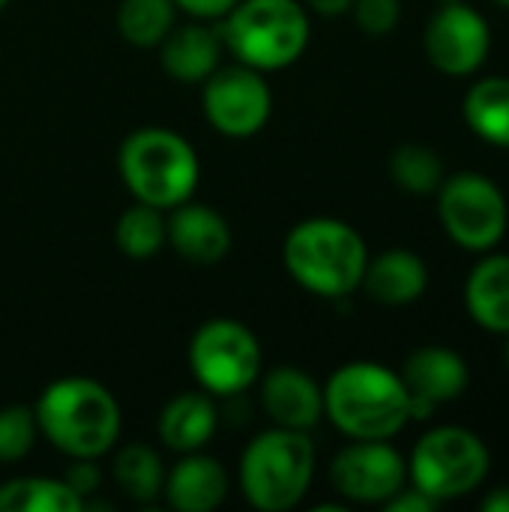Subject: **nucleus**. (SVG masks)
I'll return each instance as SVG.
<instances>
[{
	"instance_id": "4",
	"label": "nucleus",
	"mask_w": 509,
	"mask_h": 512,
	"mask_svg": "<svg viewBox=\"0 0 509 512\" xmlns=\"http://www.w3.org/2000/svg\"><path fill=\"white\" fill-rule=\"evenodd\" d=\"M117 171L135 201L159 210H174L189 201L201 180L195 147L165 126H141L129 132L117 153Z\"/></svg>"
},
{
	"instance_id": "23",
	"label": "nucleus",
	"mask_w": 509,
	"mask_h": 512,
	"mask_svg": "<svg viewBox=\"0 0 509 512\" xmlns=\"http://www.w3.org/2000/svg\"><path fill=\"white\" fill-rule=\"evenodd\" d=\"M111 477L117 483V489L135 501V504H150L156 498H162V486H165V465L159 459V453L147 444H126L114 453L111 462Z\"/></svg>"
},
{
	"instance_id": "25",
	"label": "nucleus",
	"mask_w": 509,
	"mask_h": 512,
	"mask_svg": "<svg viewBox=\"0 0 509 512\" xmlns=\"http://www.w3.org/2000/svg\"><path fill=\"white\" fill-rule=\"evenodd\" d=\"M174 0H120L117 33L135 48H159L174 27Z\"/></svg>"
},
{
	"instance_id": "24",
	"label": "nucleus",
	"mask_w": 509,
	"mask_h": 512,
	"mask_svg": "<svg viewBox=\"0 0 509 512\" xmlns=\"http://www.w3.org/2000/svg\"><path fill=\"white\" fill-rule=\"evenodd\" d=\"M114 243L132 261L156 258L165 249V243H168L165 210L135 201L132 207H126L120 213V219L114 225Z\"/></svg>"
},
{
	"instance_id": "36",
	"label": "nucleus",
	"mask_w": 509,
	"mask_h": 512,
	"mask_svg": "<svg viewBox=\"0 0 509 512\" xmlns=\"http://www.w3.org/2000/svg\"><path fill=\"white\" fill-rule=\"evenodd\" d=\"M435 3H459V0H435Z\"/></svg>"
},
{
	"instance_id": "32",
	"label": "nucleus",
	"mask_w": 509,
	"mask_h": 512,
	"mask_svg": "<svg viewBox=\"0 0 509 512\" xmlns=\"http://www.w3.org/2000/svg\"><path fill=\"white\" fill-rule=\"evenodd\" d=\"M351 3L354 0H303V6L321 18H339V15H348L351 12Z\"/></svg>"
},
{
	"instance_id": "21",
	"label": "nucleus",
	"mask_w": 509,
	"mask_h": 512,
	"mask_svg": "<svg viewBox=\"0 0 509 512\" xmlns=\"http://www.w3.org/2000/svg\"><path fill=\"white\" fill-rule=\"evenodd\" d=\"M462 117L480 141L509 150V75L474 81L465 90Z\"/></svg>"
},
{
	"instance_id": "5",
	"label": "nucleus",
	"mask_w": 509,
	"mask_h": 512,
	"mask_svg": "<svg viewBox=\"0 0 509 512\" xmlns=\"http://www.w3.org/2000/svg\"><path fill=\"white\" fill-rule=\"evenodd\" d=\"M219 21L225 51L258 72L294 66L312 39V21L303 0H240Z\"/></svg>"
},
{
	"instance_id": "3",
	"label": "nucleus",
	"mask_w": 509,
	"mask_h": 512,
	"mask_svg": "<svg viewBox=\"0 0 509 512\" xmlns=\"http://www.w3.org/2000/svg\"><path fill=\"white\" fill-rule=\"evenodd\" d=\"M282 264L303 291L342 300L363 285L369 246L345 219L312 216L288 231L282 243Z\"/></svg>"
},
{
	"instance_id": "15",
	"label": "nucleus",
	"mask_w": 509,
	"mask_h": 512,
	"mask_svg": "<svg viewBox=\"0 0 509 512\" xmlns=\"http://www.w3.org/2000/svg\"><path fill=\"white\" fill-rule=\"evenodd\" d=\"M228 474L219 459L195 450L183 453L180 462L165 471L162 498L177 512H213L228 498Z\"/></svg>"
},
{
	"instance_id": "35",
	"label": "nucleus",
	"mask_w": 509,
	"mask_h": 512,
	"mask_svg": "<svg viewBox=\"0 0 509 512\" xmlns=\"http://www.w3.org/2000/svg\"><path fill=\"white\" fill-rule=\"evenodd\" d=\"M492 3H495L498 9H504V12H509V0H492Z\"/></svg>"
},
{
	"instance_id": "34",
	"label": "nucleus",
	"mask_w": 509,
	"mask_h": 512,
	"mask_svg": "<svg viewBox=\"0 0 509 512\" xmlns=\"http://www.w3.org/2000/svg\"><path fill=\"white\" fill-rule=\"evenodd\" d=\"M504 363H507V369H509V333L504 336Z\"/></svg>"
},
{
	"instance_id": "14",
	"label": "nucleus",
	"mask_w": 509,
	"mask_h": 512,
	"mask_svg": "<svg viewBox=\"0 0 509 512\" xmlns=\"http://www.w3.org/2000/svg\"><path fill=\"white\" fill-rule=\"evenodd\" d=\"M168 243L180 258L207 267L219 264L231 252V228L219 210L189 198L171 210Z\"/></svg>"
},
{
	"instance_id": "26",
	"label": "nucleus",
	"mask_w": 509,
	"mask_h": 512,
	"mask_svg": "<svg viewBox=\"0 0 509 512\" xmlns=\"http://www.w3.org/2000/svg\"><path fill=\"white\" fill-rule=\"evenodd\" d=\"M390 177L399 189L411 195H435L444 183V159L429 144H399L390 153Z\"/></svg>"
},
{
	"instance_id": "16",
	"label": "nucleus",
	"mask_w": 509,
	"mask_h": 512,
	"mask_svg": "<svg viewBox=\"0 0 509 512\" xmlns=\"http://www.w3.org/2000/svg\"><path fill=\"white\" fill-rule=\"evenodd\" d=\"M222 36L195 18V24L171 27V33L159 42L162 72L180 84H204L222 63Z\"/></svg>"
},
{
	"instance_id": "22",
	"label": "nucleus",
	"mask_w": 509,
	"mask_h": 512,
	"mask_svg": "<svg viewBox=\"0 0 509 512\" xmlns=\"http://www.w3.org/2000/svg\"><path fill=\"white\" fill-rule=\"evenodd\" d=\"M0 512H84V498L63 477H12L0 483Z\"/></svg>"
},
{
	"instance_id": "31",
	"label": "nucleus",
	"mask_w": 509,
	"mask_h": 512,
	"mask_svg": "<svg viewBox=\"0 0 509 512\" xmlns=\"http://www.w3.org/2000/svg\"><path fill=\"white\" fill-rule=\"evenodd\" d=\"M441 507L438 501H432L429 495H423L420 489H414L411 483L402 489V492H396L387 504H384V510L387 512H435Z\"/></svg>"
},
{
	"instance_id": "29",
	"label": "nucleus",
	"mask_w": 509,
	"mask_h": 512,
	"mask_svg": "<svg viewBox=\"0 0 509 512\" xmlns=\"http://www.w3.org/2000/svg\"><path fill=\"white\" fill-rule=\"evenodd\" d=\"M84 501L99 489V483H102V474H99V468H96V459H75V465L69 468V474L63 477Z\"/></svg>"
},
{
	"instance_id": "2",
	"label": "nucleus",
	"mask_w": 509,
	"mask_h": 512,
	"mask_svg": "<svg viewBox=\"0 0 509 512\" xmlns=\"http://www.w3.org/2000/svg\"><path fill=\"white\" fill-rule=\"evenodd\" d=\"M33 411L39 435L72 462L99 459L120 441V405L114 393L93 378L69 375L51 381L39 393Z\"/></svg>"
},
{
	"instance_id": "33",
	"label": "nucleus",
	"mask_w": 509,
	"mask_h": 512,
	"mask_svg": "<svg viewBox=\"0 0 509 512\" xmlns=\"http://www.w3.org/2000/svg\"><path fill=\"white\" fill-rule=\"evenodd\" d=\"M483 512H509V486H492L486 489L483 501H480Z\"/></svg>"
},
{
	"instance_id": "13",
	"label": "nucleus",
	"mask_w": 509,
	"mask_h": 512,
	"mask_svg": "<svg viewBox=\"0 0 509 512\" xmlns=\"http://www.w3.org/2000/svg\"><path fill=\"white\" fill-rule=\"evenodd\" d=\"M261 405L273 426L309 432L324 420V387L300 366H276L261 378Z\"/></svg>"
},
{
	"instance_id": "11",
	"label": "nucleus",
	"mask_w": 509,
	"mask_h": 512,
	"mask_svg": "<svg viewBox=\"0 0 509 512\" xmlns=\"http://www.w3.org/2000/svg\"><path fill=\"white\" fill-rule=\"evenodd\" d=\"M330 486L342 504L384 507L408 486V459L390 441H351L330 462Z\"/></svg>"
},
{
	"instance_id": "27",
	"label": "nucleus",
	"mask_w": 509,
	"mask_h": 512,
	"mask_svg": "<svg viewBox=\"0 0 509 512\" xmlns=\"http://www.w3.org/2000/svg\"><path fill=\"white\" fill-rule=\"evenodd\" d=\"M39 438L36 411L27 405L0 408V465H12L30 456Z\"/></svg>"
},
{
	"instance_id": "9",
	"label": "nucleus",
	"mask_w": 509,
	"mask_h": 512,
	"mask_svg": "<svg viewBox=\"0 0 509 512\" xmlns=\"http://www.w3.org/2000/svg\"><path fill=\"white\" fill-rule=\"evenodd\" d=\"M189 369L210 396H237L249 390L264 369L255 333L234 318L204 321L189 342Z\"/></svg>"
},
{
	"instance_id": "20",
	"label": "nucleus",
	"mask_w": 509,
	"mask_h": 512,
	"mask_svg": "<svg viewBox=\"0 0 509 512\" xmlns=\"http://www.w3.org/2000/svg\"><path fill=\"white\" fill-rule=\"evenodd\" d=\"M465 309L471 321L495 336L509 333V255L486 252L465 279Z\"/></svg>"
},
{
	"instance_id": "10",
	"label": "nucleus",
	"mask_w": 509,
	"mask_h": 512,
	"mask_svg": "<svg viewBox=\"0 0 509 512\" xmlns=\"http://www.w3.org/2000/svg\"><path fill=\"white\" fill-rule=\"evenodd\" d=\"M201 87L204 117L225 138H252L273 114V90L252 66H219Z\"/></svg>"
},
{
	"instance_id": "30",
	"label": "nucleus",
	"mask_w": 509,
	"mask_h": 512,
	"mask_svg": "<svg viewBox=\"0 0 509 512\" xmlns=\"http://www.w3.org/2000/svg\"><path fill=\"white\" fill-rule=\"evenodd\" d=\"M240 0H174L177 9H183L186 15L198 18V21H219L225 18Z\"/></svg>"
},
{
	"instance_id": "7",
	"label": "nucleus",
	"mask_w": 509,
	"mask_h": 512,
	"mask_svg": "<svg viewBox=\"0 0 509 512\" xmlns=\"http://www.w3.org/2000/svg\"><path fill=\"white\" fill-rule=\"evenodd\" d=\"M492 471L489 444L465 426L429 429L408 456V483L438 504L483 489Z\"/></svg>"
},
{
	"instance_id": "8",
	"label": "nucleus",
	"mask_w": 509,
	"mask_h": 512,
	"mask_svg": "<svg viewBox=\"0 0 509 512\" xmlns=\"http://www.w3.org/2000/svg\"><path fill=\"white\" fill-rule=\"evenodd\" d=\"M444 234L468 255H486L501 246L509 228L504 189L483 171L447 174L435 192Z\"/></svg>"
},
{
	"instance_id": "19",
	"label": "nucleus",
	"mask_w": 509,
	"mask_h": 512,
	"mask_svg": "<svg viewBox=\"0 0 509 512\" xmlns=\"http://www.w3.org/2000/svg\"><path fill=\"white\" fill-rule=\"evenodd\" d=\"M216 429H219V408H216V396H210L207 390L177 393L171 402H165L156 423L159 441L180 456L204 450L213 441Z\"/></svg>"
},
{
	"instance_id": "18",
	"label": "nucleus",
	"mask_w": 509,
	"mask_h": 512,
	"mask_svg": "<svg viewBox=\"0 0 509 512\" xmlns=\"http://www.w3.org/2000/svg\"><path fill=\"white\" fill-rule=\"evenodd\" d=\"M360 288L381 306H411L429 288V264L405 246L384 249L369 255Z\"/></svg>"
},
{
	"instance_id": "1",
	"label": "nucleus",
	"mask_w": 509,
	"mask_h": 512,
	"mask_svg": "<svg viewBox=\"0 0 509 512\" xmlns=\"http://www.w3.org/2000/svg\"><path fill=\"white\" fill-rule=\"evenodd\" d=\"M402 375L375 360L339 366L324 384V417L351 441H393L411 423Z\"/></svg>"
},
{
	"instance_id": "12",
	"label": "nucleus",
	"mask_w": 509,
	"mask_h": 512,
	"mask_svg": "<svg viewBox=\"0 0 509 512\" xmlns=\"http://www.w3.org/2000/svg\"><path fill=\"white\" fill-rule=\"evenodd\" d=\"M423 51L429 63L450 78H471L483 69L492 51V27L465 0L438 3L423 30Z\"/></svg>"
},
{
	"instance_id": "6",
	"label": "nucleus",
	"mask_w": 509,
	"mask_h": 512,
	"mask_svg": "<svg viewBox=\"0 0 509 512\" xmlns=\"http://www.w3.org/2000/svg\"><path fill=\"white\" fill-rule=\"evenodd\" d=\"M315 480V444L309 432L273 426L255 435L240 456V492L261 512L300 507Z\"/></svg>"
},
{
	"instance_id": "28",
	"label": "nucleus",
	"mask_w": 509,
	"mask_h": 512,
	"mask_svg": "<svg viewBox=\"0 0 509 512\" xmlns=\"http://www.w3.org/2000/svg\"><path fill=\"white\" fill-rule=\"evenodd\" d=\"M351 15L366 36H390L402 21V0H354Z\"/></svg>"
},
{
	"instance_id": "17",
	"label": "nucleus",
	"mask_w": 509,
	"mask_h": 512,
	"mask_svg": "<svg viewBox=\"0 0 509 512\" xmlns=\"http://www.w3.org/2000/svg\"><path fill=\"white\" fill-rule=\"evenodd\" d=\"M402 381L408 393L432 399L438 408L447 402H456L468 384H471V369L465 357L447 345H423L408 354L402 363Z\"/></svg>"
},
{
	"instance_id": "37",
	"label": "nucleus",
	"mask_w": 509,
	"mask_h": 512,
	"mask_svg": "<svg viewBox=\"0 0 509 512\" xmlns=\"http://www.w3.org/2000/svg\"><path fill=\"white\" fill-rule=\"evenodd\" d=\"M6 3H9V0H0V12H3V9H6Z\"/></svg>"
}]
</instances>
